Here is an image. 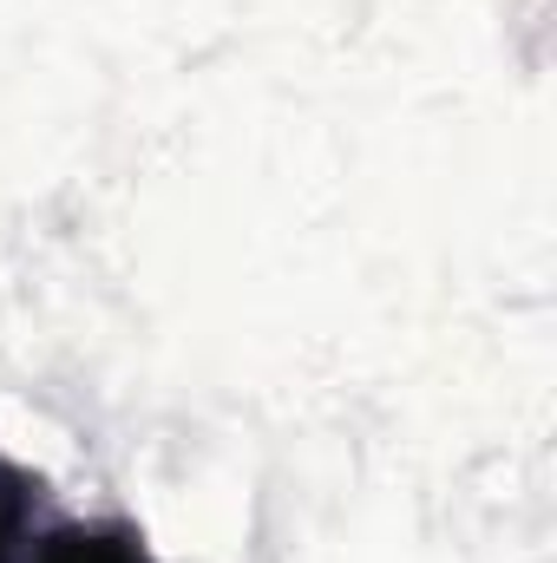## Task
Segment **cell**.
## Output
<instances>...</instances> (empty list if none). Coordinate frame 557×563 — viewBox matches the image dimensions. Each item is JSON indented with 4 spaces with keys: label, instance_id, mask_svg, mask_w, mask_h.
Returning a JSON list of instances; mask_svg holds the SVG:
<instances>
[{
    "label": "cell",
    "instance_id": "6da1fadb",
    "mask_svg": "<svg viewBox=\"0 0 557 563\" xmlns=\"http://www.w3.org/2000/svg\"><path fill=\"white\" fill-rule=\"evenodd\" d=\"M0 563H164L139 525L79 518L33 472L0 459Z\"/></svg>",
    "mask_w": 557,
    "mask_h": 563
}]
</instances>
